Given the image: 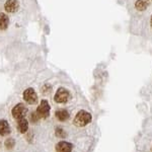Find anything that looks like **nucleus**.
<instances>
[{"instance_id": "obj_1", "label": "nucleus", "mask_w": 152, "mask_h": 152, "mask_svg": "<svg viewBox=\"0 0 152 152\" xmlns=\"http://www.w3.org/2000/svg\"><path fill=\"white\" fill-rule=\"evenodd\" d=\"M91 115L86 111H79L74 118V124L77 127H84L91 122Z\"/></svg>"}, {"instance_id": "obj_2", "label": "nucleus", "mask_w": 152, "mask_h": 152, "mask_svg": "<svg viewBox=\"0 0 152 152\" xmlns=\"http://www.w3.org/2000/svg\"><path fill=\"white\" fill-rule=\"evenodd\" d=\"M50 109L51 107L49 102L46 99H43L41 102L40 105L38 107V109H37L36 113L40 119H47L49 115H50Z\"/></svg>"}, {"instance_id": "obj_3", "label": "nucleus", "mask_w": 152, "mask_h": 152, "mask_svg": "<svg viewBox=\"0 0 152 152\" xmlns=\"http://www.w3.org/2000/svg\"><path fill=\"white\" fill-rule=\"evenodd\" d=\"M69 99H70V92L64 87L59 88L57 91H56L55 97H54L55 102H58V104H65V102H67L69 100Z\"/></svg>"}, {"instance_id": "obj_4", "label": "nucleus", "mask_w": 152, "mask_h": 152, "mask_svg": "<svg viewBox=\"0 0 152 152\" xmlns=\"http://www.w3.org/2000/svg\"><path fill=\"white\" fill-rule=\"evenodd\" d=\"M12 117L15 120H21L26 117V113H28V109L23 104H18L12 109Z\"/></svg>"}, {"instance_id": "obj_5", "label": "nucleus", "mask_w": 152, "mask_h": 152, "mask_svg": "<svg viewBox=\"0 0 152 152\" xmlns=\"http://www.w3.org/2000/svg\"><path fill=\"white\" fill-rule=\"evenodd\" d=\"M23 99L26 100L28 104H35L38 102V95H37L36 91L34 88H28L24 90L23 92Z\"/></svg>"}, {"instance_id": "obj_6", "label": "nucleus", "mask_w": 152, "mask_h": 152, "mask_svg": "<svg viewBox=\"0 0 152 152\" xmlns=\"http://www.w3.org/2000/svg\"><path fill=\"white\" fill-rule=\"evenodd\" d=\"M56 151L57 152H71L72 151V144L66 141H61L56 145Z\"/></svg>"}, {"instance_id": "obj_7", "label": "nucleus", "mask_w": 152, "mask_h": 152, "mask_svg": "<svg viewBox=\"0 0 152 152\" xmlns=\"http://www.w3.org/2000/svg\"><path fill=\"white\" fill-rule=\"evenodd\" d=\"M18 0H7L5 2V5H4V8H5V10L7 12H15L18 10Z\"/></svg>"}, {"instance_id": "obj_8", "label": "nucleus", "mask_w": 152, "mask_h": 152, "mask_svg": "<svg viewBox=\"0 0 152 152\" xmlns=\"http://www.w3.org/2000/svg\"><path fill=\"white\" fill-rule=\"evenodd\" d=\"M150 1L149 0H136L135 2V9L138 11H144L148 8Z\"/></svg>"}, {"instance_id": "obj_9", "label": "nucleus", "mask_w": 152, "mask_h": 152, "mask_svg": "<svg viewBox=\"0 0 152 152\" xmlns=\"http://www.w3.org/2000/svg\"><path fill=\"white\" fill-rule=\"evenodd\" d=\"M10 133V127L5 120H0V135L1 136H7Z\"/></svg>"}, {"instance_id": "obj_10", "label": "nucleus", "mask_w": 152, "mask_h": 152, "mask_svg": "<svg viewBox=\"0 0 152 152\" xmlns=\"http://www.w3.org/2000/svg\"><path fill=\"white\" fill-rule=\"evenodd\" d=\"M9 18L3 12H0V31H5L8 28Z\"/></svg>"}, {"instance_id": "obj_11", "label": "nucleus", "mask_w": 152, "mask_h": 152, "mask_svg": "<svg viewBox=\"0 0 152 152\" xmlns=\"http://www.w3.org/2000/svg\"><path fill=\"white\" fill-rule=\"evenodd\" d=\"M69 117H70L69 113L66 111V110H58V111L56 112V118L61 122L67 121V120L69 119Z\"/></svg>"}, {"instance_id": "obj_12", "label": "nucleus", "mask_w": 152, "mask_h": 152, "mask_svg": "<svg viewBox=\"0 0 152 152\" xmlns=\"http://www.w3.org/2000/svg\"><path fill=\"white\" fill-rule=\"evenodd\" d=\"M18 129L20 133H26L28 129V122L26 121V119H21V120H18Z\"/></svg>"}, {"instance_id": "obj_13", "label": "nucleus", "mask_w": 152, "mask_h": 152, "mask_svg": "<svg viewBox=\"0 0 152 152\" xmlns=\"http://www.w3.org/2000/svg\"><path fill=\"white\" fill-rule=\"evenodd\" d=\"M14 144H15V142H14L13 139L11 138H7L6 141H5V147L7 149H12L14 146Z\"/></svg>"}, {"instance_id": "obj_14", "label": "nucleus", "mask_w": 152, "mask_h": 152, "mask_svg": "<svg viewBox=\"0 0 152 152\" xmlns=\"http://www.w3.org/2000/svg\"><path fill=\"white\" fill-rule=\"evenodd\" d=\"M56 136H57L58 138H65L66 133L64 132V130H63V129L57 128V129H56Z\"/></svg>"}, {"instance_id": "obj_15", "label": "nucleus", "mask_w": 152, "mask_h": 152, "mask_svg": "<svg viewBox=\"0 0 152 152\" xmlns=\"http://www.w3.org/2000/svg\"><path fill=\"white\" fill-rule=\"evenodd\" d=\"M39 119H40V118H39V116H38V115H37V113H36V112L31 114V121H33L34 123H36V122H38V121H39Z\"/></svg>"}, {"instance_id": "obj_16", "label": "nucleus", "mask_w": 152, "mask_h": 152, "mask_svg": "<svg viewBox=\"0 0 152 152\" xmlns=\"http://www.w3.org/2000/svg\"><path fill=\"white\" fill-rule=\"evenodd\" d=\"M150 26H151V28H152V15H151V18H150Z\"/></svg>"}, {"instance_id": "obj_17", "label": "nucleus", "mask_w": 152, "mask_h": 152, "mask_svg": "<svg viewBox=\"0 0 152 152\" xmlns=\"http://www.w3.org/2000/svg\"><path fill=\"white\" fill-rule=\"evenodd\" d=\"M151 151H152V149H151Z\"/></svg>"}]
</instances>
